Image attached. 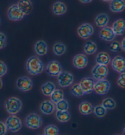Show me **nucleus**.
<instances>
[{
	"label": "nucleus",
	"mask_w": 125,
	"mask_h": 135,
	"mask_svg": "<svg viewBox=\"0 0 125 135\" xmlns=\"http://www.w3.org/2000/svg\"><path fill=\"white\" fill-rule=\"evenodd\" d=\"M26 69L30 75L35 76L41 74L44 71L45 66L39 57L37 56H32L26 61Z\"/></svg>",
	"instance_id": "1"
},
{
	"label": "nucleus",
	"mask_w": 125,
	"mask_h": 135,
	"mask_svg": "<svg viewBox=\"0 0 125 135\" xmlns=\"http://www.w3.org/2000/svg\"><path fill=\"white\" fill-rule=\"evenodd\" d=\"M22 102L16 97L7 98L5 102V108L11 115H16L22 110Z\"/></svg>",
	"instance_id": "2"
},
{
	"label": "nucleus",
	"mask_w": 125,
	"mask_h": 135,
	"mask_svg": "<svg viewBox=\"0 0 125 135\" xmlns=\"http://www.w3.org/2000/svg\"><path fill=\"white\" fill-rule=\"evenodd\" d=\"M43 120L41 116L36 113H31L25 119V125L31 130H37L42 127Z\"/></svg>",
	"instance_id": "3"
},
{
	"label": "nucleus",
	"mask_w": 125,
	"mask_h": 135,
	"mask_svg": "<svg viewBox=\"0 0 125 135\" xmlns=\"http://www.w3.org/2000/svg\"><path fill=\"white\" fill-rule=\"evenodd\" d=\"M7 130L12 133L18 132L22 128L23 123L21 119L15 115H11L5 121Z\"/></svg>",
	"instance_id": "4"
},
{
	"label": "nucleus",
	"mask_w": 125,
	"mask_h": 135,
	"mask_svg": "<svg viewBox=\"0 0 125 135\" xmlns=\"http://www.w3.org/2000/svg\"><path fill=\"white\" fill-rule=\"evenodd\" d=\"M92 76L94 80H99L104 79L109 74V69L107 65L96 64L92 69Z\"/></svg>",
	"instance_id": "5"
},
{
	"label": "nucleus",
	"mask_w": 125,
	"mask_h": 135,
	"mask_svg": "<svg viewBox=\"0 0 125 135\" xmlns=\"http://www.w3.org/2000/svg\"><path fill=\"white\" fill-rule=\"evenodd\" d=\"M111 86V83L106 78L97 80L94 86V91L98 95H104L109 92Z\"/></svg>",
	"instance_id": "6"
},
{
	"label": "nucleus",
	"mask_w": 125,
	"mask_h": 135,
	"mask_svg": "<svg viewBox=\"0 0 125 135\" xmlns=\"http://www.w3.org/2000/svg\"><path fill=\"white\" fill-rule=\"evenodd\" d=\"M7 17L9 19L13 22H18L24 18V13L20 10L17 4H13L9 6L7 9Z\"/></svg>",
	"instance_id": "7"
},
{
	"label": "nucleus",
	"mask_w": 125,
	"mask_h": 135,
	"mask_svg": "<svg viewBox=\"0 0 125 135\" xmlns=\"http://www.w3.org/2000/svg\"><path fill=\"white\" fill-rule=\"evenodd\" d=\"M57 77V82L61 88H67L72 85L74 82V76L67 71H62Z\"/></svg>",
	"instance_id": "8"
},
{
	"label": "nucleus",
	"mask_w": 125,
	"mask_h": 135,
	"mask_svg": "<svg viewBox=\"0 0 125 135\" xmlns=\"http://www.w3.org/2000/svg\"><path fill=\"white\" fill-rule=\"evenodd\" d=\"M45 70L46 73L52 77H57L63 71L61 64L56 60L49 62L46 67Z\"/></svg>",
	"instance_id": "9"
},
{
	"label": "nucleus",
	"mask_w": 125,
	"mask_h": 135,
	"mask_svg": "<svg viewBox=\"0 0 125 135\" xmlns=\"http://www.w3.org/2000/svg\"><path fill=\"white\" fill-rule=\"evenodd\" d=\"M95 30L91 24L86 23L81 25L77 29V33L81 38L88 39L94 34Z\"/></svg>",
	"instance_id": "10"
},
{
	"label": "nucleus",
	"mask_w": 125,
	"mask_h": 135,
	"mask_svg": "<svg viewBox=\"0 0 125 135\" xmlns=\"http://www.w3.org/2000/svg\"><path fill=\"white\" fill-rule=\"evenodd\" d=\"M16 86L21 91L28 92L33 88V82L28 76H20L16 81Z\"/></svg>",
	"instance_id": "11"
},
{
	"label": "nucleus",
	"mask_w": 125,
	"mask_h": 135,
	"mask_svg": "<svg viewBox=\"0 0 125 135\" xmlns=\"http://www.w3.org/2000/svg\"><path fill=\"white\" fill-rule=\"evenodd\" d=\"M95 83V80H94L93 77L87 76L82 78L79 83L84 93L86 94H90L94 90Z\"/></svg>",
	"instance_id": "12"
},
{
	"label": "nucleus",
	"mask_w": 125,
	"mask_h": 135,
	"mask_svg": "<svg viewBox=\"0 0 125 135\" xmlns=\"http://www.w3.org/2000/svg\"><path fill=\"white\" fill-rule=\"evenodd\" d=\"M111 66L115 72L122 74L125 72V58L120 55L115 56L111 61Z\"/></svg>",
	"instance_id": "13"
},
{
	"label": "nucleus",
	"mask_w": 125,
	"mask_h": 135,
	"mask_svg": "<svg viewBox=\"0 0 125 135\" xmlns=\"http://www.w3.org/2000/svg\"><path fill=\"white\" fill-rule=\"evenodd\" d=\"M99 36L101 39L106 42H111L115 40L117 36L113 31L112 28L107 26L101 29L99 32Z\"/></svg>",
	"instance_id": "14"
},
{
	"label": "nucleus",
	"mask_w": 125,
	"mask_h": 135,
	"mask_svg": "<svg viewBox=\"0 0 125 135\" xmlns=\"http://www.w3.org/2000/svg\"><path fill=\"white\" fill-rule=\"evenodd\" d=\"M88 60L87 56L84 54H78L73 57V64L75 68L82 69L86 68L87 66Z\"/></svg>",
	"instance_id": "15"
},
{
	"label": "nucleus",
	"mask_w": 125,
	"mask_h": 135,
	"mask_svg": "<svg viewBox=\"0 0 125 135\" xmlns=\"http://www.w3.org/2000/svg\"><path fill=\"white\" fill-rule=\"evenodd\" d=\"M40 110L45 115H51L56 110V105L51 100H44L40 105Z\"/></svg>",
	"instance_id": "16"
},
{
	"label": "nucleus",
	"mask_w": 125,
	"mask_h": 135,
	"mask_svg": "<svg viewBox=\"0 0 125 135\" xmlns=\"http://www.w3.org/2000/svg\"><path fill=\"white\" fill-rule=\"evenodd\" d=\"M17 5L25 15H29L33 11V4L31 0H19Z\"/></svg>",
	"instance_id": "17"
},
{
	"label": "nucleus",
	"mask_w": 125,
	"mask_h": 135,
	"mask_svg": "<svg viewBox=\"0 0 125 135\" xmlns=\"http://www.w3.org/2000/svg\"><path fill=\"white\" fill-rule=\"evenodd\" d=\"M112 29L116 36H122L125 32V20L119 18L113 23Z\"/></svg>",
	"instance_id": "18"
},
{
	"label": "nucleus",
	"mask_w": 125,
	"mask_h": 135,
	"mask_svg": "<svg viewBox=\"0 0 125 135\" xmlns=\"http://www.w3.org/2000/svg\"><path fill=\"white\" fill-rule=\"evenodd\" d=\"M34 50L38 56H45L47 54L48 47L45 40H38L34 45Z\"/></svg>",
	"instance_id": "19"
},
{
	"label": "nucleus",
	"mask_w": 125,
	"mask_h": 135,
	"mask_svg": "<svg viewBox=\"0 0 125 135\" xmlns=\"http://www.w3.org/2000/svg\"><path fill=\"white\" fill-rule=\"evenodd\" d=\"M109 3V9L112 12L120 13L125 9L124 0H111Z\"/></svg>",
	"instance_id": "20"
},
{
	"label": "nucleus",
	"mask_w": 125,
	"mask_h": 135,
	"mask_svg": "<svg viewBox=\"0 0 125 135\" xmlns=\"http://www.w3.org/2000/svg\"><path fill=\"white\" fill-rule=\"evenodd\" d=\"M94 22H95V24L98 28H104L108 25L109 23V17L106 13H100L96 16Z\"/></svg>",
	"instance_id": "21"
},
{
	"label": "nucleus",
	"mask_w": 125,
	"mask_h": 135,
	"mask_svg": "<svg viewBox=\"0 0 125 135\" xmlns=\"http://www.w3.org/2000/svg\"><path fill=\"white\" fill-rule=\"evenodd\" d=\"M96 64L104 65H108L111 62L110 55L106 52L101 51L97 54L95 58Z\"/></svg>",
	"instance_id": "22"
},
{
	"label": "nucleus",
	"mask_w": 125,
	"mask_h": 135,
	"mask_svg": "<svg viewBox=\"0 0 125 135\" xmlns=\"http://www.w3.org/2000/svg\"><path fill=\"white\" fill-rule=\"evenodd\" d=\"M94 107L90 102L88 101H83L79 105V111L82 115H90L93 113Z\"/></svg>",
	"instance_id": "23"
},
{
	"label": "nucleus",
	"mask_w": 125,
	"mask_h": 135,
	"mask_svg": "<svg viewBox=\"0 0 125 135\" xmlns=\"http://www.w3.org/2000/svg\"><path fill=\"white\" fill-rule=\"evenodd\" d=\"M52 11L54 14L62 15L65 14L67 11V7L64 3L61 1H56L52 6Z\"/></svg>",
	"instance_id": "24"
},
{
	"label": "nucleus",
	"mask_w": 125,
	"mask_h": 135,
	"mask_svg": "<svg viewBox=\"0 0 125 135\" xmlns=\"http://www.w3.org/2000/svg\"><path fill=\"white\" fill-rule=\"evenodd\" d=\"M56 87L54 83L52 81H47L41 86V92L46 97H50L52 93L54 91Z\"/></svg>",
	"instance_id": "25"
},
{
	"label": "nucleus",
	"mask_w": 125,
	"mask_h": 135,
	"mask_svg": "<svg viewBox=\"0 0 125 135\" xmlns=\"http://www.w3.org/2000/svg\"><path fill=\"white\" fill-rule=\"evenodd\" d=\"M97 44L92 40H88L86 42L84 47V53L87 55H92L95 54L97 52Z\"/></svg>",
	"instance_id": "26"
},
{
	"label": "nucleus",
	"mask_w": 125,
	"mask_h": 135,
	"mask_svg": "<svg viewBox=\"0 0 125 135\" xmlns=\"http://www.w3.org/2000/svg\"><path fill=\"white\" fill-rule=\"evenodd\" d=\"M56 118L60 122H68L70 120L71 115L68 111H57L56 113Z\"/></svg>",
	"instance_id": "27"
},
{
	"label": "nucleus",
	"mask_w": 125,
	"mask_h": 135,
	"mask_svg": "<svg viewBox=\"0 0 125 135\" xmlns=\"http://www.w3.org/2000/svg\"><path fill=\"white\" fill-rule=\"evenodd\" d=\"M53 50L54 53L57 56H61L64 55L67 51V47L62 42H56L54 44Z\"/></svg>",
	"instance_id": "28"
},
{
	"label": "nucleus",
	"mask_w": 125,
	"mask_h": 135,
	"mask_svg": "<svg viewBox=\"0 0 125 135\" xmlns=\"http://www.w3.org/2000/svg\"><path fill=\"white\" fill-rule=\"evenodd\" d=\"M64 98V92L61 89H56L51 95L50 99L54 104Z\"/></svg>",
	"instance_id": "29"
},
{
	"label": "nucleus",
	"mask_w": 125,
	"mask_h": 135,
	"mask_svg": "<svg viewBox=\"0 0 125 135\" xmlns=\"http://www.w3.org/2000/svg\"><path fill=\"white\" fill-rule=\"evenodd\" d=\"M101 105L105 108L106 109H109V110H112L114 109L117 107V103L114 99L111 97H107L103 99L102 101Z\"/></svg>",
	"instance_id": "30"
},
{
	"label": "nucleus",
	"mask_w": 125,
	"mask_h": 135,
	"mask_svg": "<svg viewBox=\"0 0 125 135\" xmlns=\"http://www.w3.org/2000/svg\"><path fill=\"white\" fill-rule=\"evenodd\" d=\"M43 134L45 135H58L59 134V128L55 125H48L44 128Z\"/></svg>",
	"instance_id": "31"
},
{
	"label": "nucleus",
	"mask_w": 125,
	"mask_h": 135,
	"mask_svg": "<svg viewBox=\"0 0 125 135\" xmlns=\"http://www.w3.org/2000/svg\"><path fill=\"white\" fill-rule=\"evenodd\" d=\"M71 93L73 95L76 97H81L85 94L79 83H75L72 86L71 88Z\"/></svg>",
	"instance_id": "32"
},
{
	"label": "nucleus",
	"mask_w": 125,
	"mask_h": 135,
	"mask_svg": "<svg viewBox=\"0 0 125 135\" xmlns=\"http://www.w3.org/2000/svg\"><path fill=\"white\" fill-rule=\"evenodd\" d=\"M93 113L96 116L101 118L106 115L107 109L102 105H98L94 107Z\"/></svg>",
	"instance_id": "33"
},
{
	"label": "nucleus",
	"mask_w": 125,
	"mask_h": 135,
	"mask_svg": "<svg viewBox=\"0 0 125 135\" xmlns=\"http://www.w3.org/2000/svg\"><path fill=\"white\" fill-rule=\"evenodd\" d=\"M55 105L57 111H68L70 107L68 102L64 98L57 102Z\"/></svg>",
	"instance_id": "34"
},
{
	"label": "nucleus",
	"mask_w": 125,
	"mask_h": 135,
	"mask_svg": "<svg viewBox=\"0 0 125 135\" xmlns=\"http://www.w3.org/2000/svg\"><path fill=\"white\" fill-rule=\"evenodd\" d=\"M109 49L113 53H118L122 50L121 44L117 40H113L109 46Z\"/></svg>",
	"instance_id": "35"
},
{
	"label": "nucleus",
	"mask_w": 125,
	"mask_h": 135,
	"mask_svg": "<svg viewBox=\"0 0 125 135\" xmlns=\"http://www.w3.org/2000/svg\"><path fill=\"white\" fill-rule=\"evenodd\" d=\"M7 45V37L5 34L0 32V50L3 49L6 47Z\"/></svg>",
	"instance_id": "36"
},
{
	"label": "nucleus",
	"mask_w": 125,
	"mask_h": 135,
	"mask_svg": "<svg viewBox=\"0 0 125 135\" xmlns=\"http://www.w3.org/2000/svg\"><path fill=\"white\" fill-rule=\"evenodd\" d=\"M117 84L120 88L125 89V72L120 74L117 80Z\"/></svg>",
	"instance_id": "37"
},
{
	"label": "nucleus",
	"mask_w": 125,
	"mask_h": 135,
	"mask_svg": "<svg viewBox=\"0 0 125 135\" xmlns=\"http://www.w3.org/2000/svg\"><path fill=\"white\" fill-rule=\"evenodd\" d=\"M7 72V67L3 61H0V78L4 76Z\"/></svg>",
	"instance_id": "38"
},
{
	"label": "nucleus",
	"mask_w": 125,
	"mask_h": 135,
	"mask_svg": "<svg viewBox=\"0 0 125 135\" xmlns=\"http://www.w3.org/2000/svg\"><path fill=\"white\" fill-rule=\"evenodd\" d=\"M7 128L5 123L0 121V135H4L7 133Z\"/></svg>",
	"instance_id": "39"
},
{
	"label": "nucleus",
	"mask_w": 125,
	"mask_h": 135,
	"mask_svg": "<svg viewBox=\"0 0 125 135\" xmlns=\"http://www.w3.org/2000/svg\"><path fill=\"white\" fill-rule=\"evenodd\" d=\"M121 47L123 51L125 52V37L123 38L122 42H121Z\"/></svg>",
	"instance_id": "40"
},
{
	"label": "nucleus",
	"mask_w": 125,
	"mask_h": 135,
	"mask_svg": "<svg viewBox=\"0 0 125 135\" xmlns=\"http://www.w3.org/2000/svg\"><path fill=\"white\" fill-rule=\"evenodd\" d=\"M81 3H83V4H88L91 3V2L93 1V0H79Z\"/></svg>",
	"instance_id": "41"
},
{
	"label": "nucleus",
	"mask_w": 125,
	"mask_h": 135,
	"mask_svg": "<svg viewBox=\"0 0 125 135\" xmlns=\"http://www.w3.org/2000/svg\"><path fill=\"white\" fill-rule=\"evenodd\" d=\"M3 81H2L1 78H0V89H1L3 88Z\"/></svg>",
	"instance_id": "42"
},
{
	"label": "nucleus",
	"mask_w": 125,
	"mask_h": 135,
	"mask_svg": "<svg viewBox=\"0 0 125 135\" xmlns=\"http://www.w3.org/2000/svg\"><path fill=\"white\" fill-rule=\"evenodd\" d=\"M101 1H103L104 2H106V3H107V2H110L111 0H101Z\"/></svg>",
	"instance_id": "43"
},
{
	"label": "nucleus",
	"mask_w": 125,
	"mask_h": 135,
	"mask_svg": "<svg viewBox=\"0 0 125 135\" xmlns=\"http://www.w3.org/2000/svg\"><path fill=\"white\" fill-rule=\"evenodd\" d=\"M123 134L125 135V125H124V127L123 128Z\"/></svg>",
	"instance_id": "44"
},
{
	"label": "nucleus",
	"mask_w": 125,
	"mask_h": 135,
	"mask_svg": "<svg viewBox=\"0 0 125 135\" xmlns=\"http://www.w3.org/2000/svg\"><path fill=\"white\" fill-rule=\"evenodd\" d=\"M0 23H1V20H0Z\"/></svg>",
	"instance_id": "45"
}]
</instances>
